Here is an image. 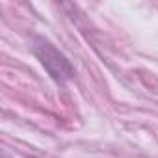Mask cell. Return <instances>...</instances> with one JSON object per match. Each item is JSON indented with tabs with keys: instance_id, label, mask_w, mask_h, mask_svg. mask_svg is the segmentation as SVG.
Here are the masks:
<instances>
[{
	"instance_id": "cell-1",
	"label": "cell",
	"mask_w": 158,
	"mask_h": 158,
	"mask_svg": "<svg viewBox=\"0 0 158 158\" xmlns=\"http://www.w3.org/2000/svg\"><path fill=\"white\" fill-rule=\"evenodd\" d=\"M34 54L39 58L43 67L50 73L52 78H56V80H65V78L73 76V67H71L69 60L56 47H52L48 41L37 39L35 45H34Z\"/></svg>"
}]
</instances>
